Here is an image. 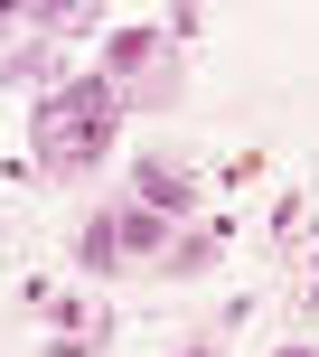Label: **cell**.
<instances>
[{
  "instance_id": "cell-1",
  "label": "cell",
  "mask_w": 319,
  "mask_h": 357,
  "mask_svg": "<svg viewBox=\"0 0 319 357\" xmlns=\"http://www.w3.org/2000/svg\"><path fill=\"white\" fill-rule=\"evenodd\" d=\"M104 132H113V94H104V85H66L47 113H38V151H47L56 169L94 160V151H104Z\"/></svg>"
}]
</instances>
